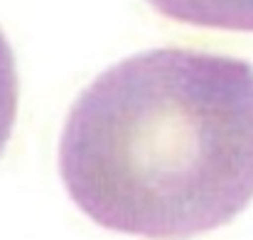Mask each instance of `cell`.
<instances>
[{
	"instance_id": "6da1fadb",
	"label": "cell",
	"mask_w": 253,
	"mask_h": 240,
	"mask_svg": "<svg viewBox=\"0 0 253 240\" xmlns=\"http://www.w3.org/2000/svg\"><path fill=\"white\" fill-rule=\"evenodd\" d=\"M59 174L103 228L184 238L253 201V64L199 49L133 54L72 105Z\"/></svg>"
},
{
	"instance_id": "7a4b0ae2",
	"label": "cell",
	"mask_w": 253,
	"mask_h": 240,
	"mask_svg": "<svg viewBox=\"0 0 253 240\" xmlns=\"http://www.w3.org/2000/svg\"><path fill=\"white\" fill-rule=\"evenodd\" d=\"M148 2L160 15L184 25L253 32V0H148Z\"/></svg>"
},
{
	"instance_id": "3957f363",
	"label": "cell",
	"mask_w": 253,
	"mask_h": 240,
	"mask_svg": "<svg viewBox=\"0 0 253 240\" xmlns=\"http://www.w3.org/2000/svg\"><path fill=\"white\" fill-rule=\"evenodd\" d=\"M17 98H20V81L15 69V57H12L7 37L0 30V155L5 152L7 140L15 128Z\"/></svg>"
}]
</instances>
